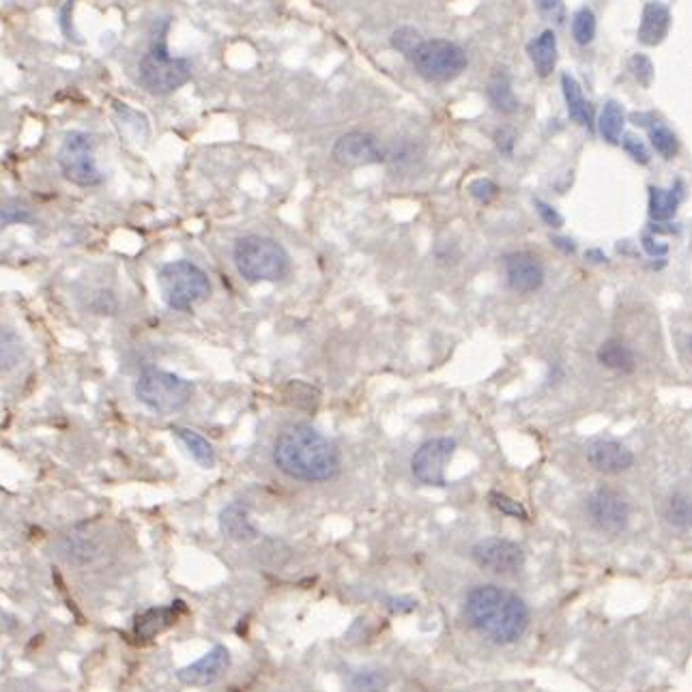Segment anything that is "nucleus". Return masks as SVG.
I'll return each instance as SVG.
<instances>
[{
    "mask_svg": "<svg viewBox=\"0 0 692 692\" xmlns=\"http://www.w3.org/2000/svg\"><path fill=\"white\" fill-rule=\"evenodd\" d=\"M469 626L495 645H510L529 626V607L514 591L493 583L473 587L465 598Z\"/></svg>",
    "mask_w": 692,
    "mask_h": 692,
    "instance_id": "nucleus-1",
    "label": "nucleus"
},
{
    "mask_svg": "<svg viewBox=\"0 0 692 692\" xmlns=\"http://www.w3.org/2000/svg\"><path fill=\"white\" fill-rule=\"evenodd\" d=\"M273 463L293 480L327 482L340 471V454L319 430L297 424L282 430L273 443Z\"/></svg>",
    "mask_w": 692,
    "mask_h": 692,
    "instance_id": "nucleus-2",
    "label": "nucleus"
},
{
    "mask_svg": "<svg viewBox=\"0 0 692 692\" xmlns=\"http://www.w3.org/2000/svg\"><path fill=\"white\" fill-rule=\"evenodd\" d=\"M168 26V20L162 28L155 26L151 46L138 63V82L151 95H170L192 80V63L168 50Z\"/></svg>",
    "mask_w": 692,
    "mask_h": 692,
    "instance_id": "nucleus-3",
    "label": "nucleus"
},
{
    "mask_svg": "<svg viewBox=\"0 0 692 692\" xmlns=\"http://www.w3.org/2000/svg\"><path fill=\"white\" fill-rule=\"evenodd\" d=\"M235 265L248 282H276L282 280L288 267V254L276 239L248 235L235 245Z\"/></svg>",
    "mask_w": 692,
    "mask_h": 692,
    "instance_id": "nucleus-4",
    "label": "nucleus"
},
{
    "mask_svg": "<svg viewBox=\"0 0 692 692\" xmlns=\"http://www.w3.org/2000/svg\"><path fill=\"white\" fill-rule=\"evenodd\" d=\"M157 286H160L166 306L177 312L192 310L211 295L209 276L190 261L164 265L157 273Z\"/></svg>",
    "mask_w": 692,
    "mask_h": 692,
    "instance_id": "nucleus-5",
    "label": "nucleus"
},
{
    "mask_svg": "<svg viewBox=\"0 0 692 692\" xmlns=\"http://www.w3.org/2000/svg\"><path fill=\"white\" fill-rule=\"evenodd\" d=\"M411 67L420 78L432 84L452 82L469 67V56L465 48H460L450 39H426L420 41L411 56Z\"/></svg>",
    "mask_w": 692,
    "mask_h": 692,
    "instance_id": "nucleus-6",
    "label": "nucleus"
},
{
    "mask_svg": "<svg viewBox=\"0 0 692 692\" xmlns=\"http://www.w3.org/2000/svg\"><path fill=\"white\" fill-rule=\"evenodd\" d=\"M134 392L136 398L147 409L170 415L190 405V400L194 396V385L172 372L149 368L138 377Z\"/></svg>",
    "mask_w": 692,
    "mask_h": 692,
    "instance_id": "nucleus-7",
    "label": "nucleus"
},
{
    "mask_svg": "<svg viewBox=\"0 0 692 692\" xmlns=\"http://www.w3.org/2000/svg\"><path fill=\"white\" fill-rule=\"evenodd\" d=\"M63 177L78 187H95L104 181L95 157V138L86 132H69L59 149Z\"/></svg>",
    "mask_w": 692,
    "mask_h": 692,
    "instance_id": "nucleus-8",
    "label": "nucleus"
},
{
    "mask_svg": "<svg viewBox=\"0 0 692 692\" xmlns=\"http://www.w3.org/2000/svg\"><path fill=\"white\" fill-rule=\"evenodd\" d=\"M331 157H334V162L342 168H364L385 162L389 153L381 138L374 134L349 132L336 140Z\"/></svg>",
    "mask_w": 692,
    "mask_h": 692,
    "instance_id": "nucleus-9",
    "label": "nucleus"
},
{
    "mask_svg": "<svg viewBox=\"0 0 692 692\" xmlns=\"http://www.w3.org/2000/svg\"><path fill=\"white\" fill-rule=\"evenodd\" d=\"M456 441L441 437L422 443L411 458V471L415 480L424 486H445V467L454 456Z\"/></svg>",
    "mask_w": 692,
    "mask_h": 692,
    "instance_id": "nucleus-10",
    "label": "nucleus"
},
{
    "mask_svg": "<svg viewBox=\"0 0 692 692\" xmlns=\"http://www.w3.org/2000/svg\"><path fill=\"white\" fill-rule=\"evenodd\" d=\"M587 516L598 531L615 536L628 525L630 503L613 488H598L587 499Z\"/></svg>",
    "mask_w": 692,
    "mask_h": 692,
    "instance_id": "nucleus-11",
    "label": "nucleus"
},
{
    "mask_svg": "<svg viewBox=\"0 0 692 692\" xmlns=\"http://www.w3.org/2000/svg\"><path fill=\"white\" fill-rule=\"evenodd\" d=\"M471 557L482 570L493 574H514L525 566L521 546L506 538H484L471 549Z\"/></svg>",
    "mask_w": 692,
    "mask_h": 692,
    "instance_id": "nucleus-12",
    "label": "nucleus"
},
{
    "mask_svg": "<svg viewBox=\"0 0 692 692\" xmlns=\"http://www.w3.org/2000/svg\"><path fill=\"white\" fill-rule=\"evenodd\" d=\"M503 265H506L508 286L514 293H521V295L536 293L544 282V267L536 254L512 252L503 258Z\"/></svg>",
    "mask_w": 692,
    "mask_h": 692,
    "instance_id": "nucleus-13",
    "label": "nucleus"
},
{
    "mask_svg": "<svg viewBox=\"0 0 692 692\" xmlns=\"http://www.w3.org/2000/svg\"><path fill=\"white\" fill-rule=\"evenodd\" d=\"M230 667V652L224 645H215L211 652H207L203 658H198L192 665L183 667L177 675L185 686L203 688L213 682H218L220 677Z\"/></svg>",
    "mask_w": 692,
    "mask_h": 692,
    "instance_id": "nucleus-14",
    "label": "nucleus"
},
{
    "mask_svg": "<svg viewBox=\"0 0 692 692\" xmlns=\"http://www.w3.org/2000/svg\"><path fill=\"white\" fill-rule=\"evenodd\" d=\"M585 456H587V463L591 467L600 473H607V475L624 473L634 463V456L626 448V445H622L619 441H613V439L591 441L587 445Z\"/></svg>",
    "mask_w": 692,
    "mask_h": 692,
    "instance_id": "nucleus-15",
    "label": "nucleus"
},
{
    "mask_svg": "<svg viewBox=\"0 0 692 692\" xmlns=\"http://www.w3.org/2000/svg\"><path fill=\"white\" fill-rule=\"evenodd\" d=\"M183 611H185L183 602H172L170 607L144 611L142 615L136 617L134 634L140 641H151L153 637H157V634H162L166 628L175 624Z\"/></svg>",
    "mask_w": 692,
    "mask_h": 692,
    "instance_id": "nucleus-16",
    "label": "nucleus"
},
{
    "mask_svg": "<svg viewBox=\"0 0 692 692\" xmlns=\"http://www.w3.org/2000/svg\"><path fill=\"white\" fill-rule=\"evenodd\" d=\"M671 26V13L662 3H647L641 16L639 26V41L645 46H658V43L667 37Z\"/></svg>",
    "mask_w": 692,
    "mask_h": 692,
    "instance_id": "nucleus-17",
    "label": "nucleus"
},
{
    "mask_svg": "<svg viewBox=\"0 0 692 692\" xmlns=\"http://www.w3.org/2000/svg\"><path fill=\"white\" fill-rule=\"evenodd\" d=\"M529 59L540 78H549L557 65V35L553 31H542L529 46Z\"/></svg>",
    "mask_w": 692,
    "mask_h": 692,
    "instance_id": "nucleus-18",
    "label": "nucleus"
},
{
    "mask_svg": "<svg viewBox=\"0 0 692 692\" xmlns=\"http://www.w3.org/2000/svg\"><path fill=\"white\" fill-rule=\"evenodd\" d=\"M220 527L230 540L248 542L256 538V527L250 521V510L243 503H230L220 514Z\"/></svg>",
    "mask_w": 692,
    "mask_h": 692,
    "instance_id": "nucleus-19",
    "label": "nucleus"
},
{
    "mask_svg": "<svg viewBox=\"0 0 692 692\" xmlns=\"http://www.w3.org/2000/svg\"><path fill=\"white\" fill-rule=\"evenodd\" d=\"M486 97L490 106L501 114H514L518 110V99L512 89V80L506 69H495V74L488 78Z\"/></svg>",
    "mask_w": 692,
    "mask_h": 692,
    "instance_id": "nucleus-20",
    "label": "nucleus"
},
{
    "mask_svg": "<svg viewBox=\"0 0 692 692\" xmlns=\"http://www.w3.org/2000/svg\"><path fill=\"white\" fill-rule=\"evenodd\" d=\"M598 362L604 368L615 370L619 374H630V372H634V368H637V359H634V353H632L630 346L624 344L622 340H615V338L607 340L600 346Z\"/></svg>",
    "mask_w": 692,
    "mask_h": 692,
    "instance_id": "nucleus-21",
    "label": "nucleus"
},
{
    "mask_svg": "<svg viewBox=\"0 0 692 692\" xmlns=\"http://www.w3.org/2000/svg\"><path fill=\"white\" fill-rule=\"evenodd\" d=\"M561 89H564V97H566V106H568L570 119L576 125H581V127H591V106L587 104V99L583 97L581 84L576 82L574 76L564 74V76H561Z\"/></svg>",
    "mask_w": 692,
    "mask_h": 692,
    "instance_id": "nucleus-22",
    "label": "nucleus"
},
{
    "mask_svg": "<svg viewBox=\"0 0 692 692\" xmlns=\"http://www.w3.org/2000/svg\"><path fill=\"white\" fill-rule=\"evenodd\" d=\"M682 203V183H677L673 190H662V187H650V215L656 222L671 220L677 207Z\"/></svg>",
    "mask_w": 692,
    "mask_h": 692,
    "instance_id": "nucleus-23",
    "label": "nucleus"
},
{
    "mask_svg": "<svg viewBox=\"0 0 692 692\" xmlns=\"http://www.w3.org/2000/svg\"><path fill=\"white\" fill-rule=\"evenodd\" d=\"M172 432H175L177 439L185 445L187 452L192 454L196 463H200L207 469H211L215 465V450L203 435H198V432H194L190 428H179V426L172 428Z\"/></svg>",
    "mask_w": 692,
    "mask_h": 692,
    "instance_id": "nucleus-24",
    "label": "nucleus"
},
{
    "mask_svg": "<svg viewBox=\"0 0 692 692\" xmlns=\"http://www.w3.org/2000/svg\"><path fill=\"white\" fill-rule=\"evenodd\" d=\"M624 123H626V117H624L622 106H619L617 102L604 104V108L600 112V121H598L600 134L604 140H607L609 144H617L619 138H622Z\"/></svg>",
    "mask_w": 692,
    "mask_h": 692,
    "instance_id": "nucleus-25",
    "label": "nucleus"
},
{
    "mask_svg": "<svg viewBox=\"0 0 692 692\" xmlns=\"http://www.w3.org/2000/svg\"><path fill=\"white\" fill-rule=\"evenodd\" d=\"M97 542L89 533H71L65 540V555L69 561H74V564H89L97 557Z\"/></svg>",
    "mask_w": 692,
    "mask_h": 692,
    "instance_id": "nucleus-26",
    "label": "nucleus"
},
{
    "mask_svg": "<svg viewBox=\"0 0 692 692\" xmlns=\"http://www.w3.org/2000/svg\"><path fill=\"white\" fill-rule=\"evenodd\" d=\"M665 518L680 529H692V495L677 493L669 497L665 506Z\"/></svg>",
    "mask_w": 692,
    "mask_h": 692,
    "instance_id": "nucleus-27",
    "label": "nucleus"
},
{
    "mask_svg": "<svg viewBox=\"0 0 692 692\" xmlns=\"http://www.w3.org/2000/svg\"><path fill=\"white\" fill-rule=\"evenodd\" d=\"M24 355V346L20 338L9 329L0 327V372H7L20 364Z\"/></svg>",
    "mask_w": 692,
    "mask_h": 692,
    "instance_id": "nucleus-28",
    "label": "nucleus"
},
{
    "mask_svg": "<svg viewBox=\"0 0 692 692\" xmlns=\"http://www.w3.org/2000/svg\"><path fill=\"white\" fill-rule=\"evenodd\" d=\"M389 686V677L383 671H357L349 680V692H383Z\"/></svg>",
    "mask_w": 692,
    "mask_h": 692,
    "instance_id": "nucleus-29",
    "label": "nucleus"
},
{
    "mask_svg": "<svg viewBox=\"0 0 692 692\" xmlns=\"http://www.w3.org/2000/svg\"><path fill=\"white\" fill-rule=\"evenodd\" d=\"M572 37L579 46H587L596 37V16L594 11L583 7L572 16Z\"/></svg>",
    "mask_w": 692,
    "mask_h": 692,
    "instance_id": "nucleus-30",
    "label": "nucleus"
},
{
    "mask_svg": "<svg viewBox=\"0 0 692 692\" xmlns=\"http://www.w3.org/2000/svg\"><path fill=\"white\" fill-rule=\"evenodd\" d=\"M650 140H652V147L665 157V160H673L677 151H680V140H677V136L671 132V129L662 123H656L650 127Z\"/></svg>",
    "mask_w": 692,
    "mask_h": 692,
    "instance_id": "nucleus-31",
    "label": "nucleus"
},
{
    "mask_svg": "<svg viewBox=\"0 0 692 692\" xmlns=\"http://www.w3.org/2000/svg\"><path fill=\"white\" fill-rule=\"evenodd\" d=\"M420 41H422V39H420V33H417L415 28H411V26H400V28H396L394 35H392V48L398 50L402 56H407V59H409L411 52H413L417 46H420Z\"/></svg>",
    "mask_w": 692,
    "mask_h": 692,
    "instance_id": "nucleus-32",
    "label": "nucleus"
},
{
    "mask_svg": "<svg viewBox=\"0 0 692 692\" xmlns=\"http://www.w3.org/2000/svg\"><path fill=\"white\" fill-rule=\"evenodd\" d=\"M488 499L503 514H508L512 518H521V521H527V518H529V514H527V510H525V506H523L521 501H516V499L503 495V493H495V490L488 495Z\"/></svg>",
    "mask_w": 692,
    "mask_h": 692,
    "instance_id": "nucleus-33",
    "label": "nucleus"
},
{
    "mask_svg": "<svg viewBox=\"0 0 692 692\" xmlns=\"http://www.w3.org/2000/svg\"><path fill=\"white\" fill-rule=\"evenodd\" d=\"M469 194L480 205H488L499 196V185L490 179H475L469 183Z\"/></svg>",
    "mask_w": 692,
    "mask_h": 692,
    "instance_id": "nucleus-34",
    "label": "nucleus"
},
{
    "mask_svg": "<svg viewBox=\"0 0 692 692\" xmlns=\"http://www.w3.org/2000/svg\"><path fill=\"white\" fill-rule=\"evenodd\" d=\"M628 67H630L632 76L637 78L639 84H643V86L652 84V80H654V65H652L650 59H647L645 54H634L632 59H630V63H628Z\"/></svg>",
    "mask_w": 692,
    "mask_h": 692,
    "instance_id": "nucleus-35",
    "label": "nucleus"
},
{
    "mask_svg": "<svg viewBox=\"0 0 692 692\" xmlns=\"http://www.w3.org/2000/svg\"><path fill=\"white\" fill-rule=\"evenodd\" d=\"M536 7L546 20H551L555 24H564L566 20L564 0H536Z\"/></svg>",
    "mask_w": 692,
    "mask_h": 692,
    "instance_id": "nucleus-36",
    "label": "nucleus"
},
{
    "mask_svg": "<svg viewBox=\"0 0 692 692\" xmlns=\"http://www.w3.org/2000/svg\"><path fill=\"white\" fill-rule=\"evenodd\" d=\"M624 149L637 164H641V166L650 164V151H647L643 140H639L637 136H626L624 138Z\"/></svg>",
    "mask_w": 692,
    "mask_h": 692,
    "instance_id": "nucleus-37",
    "label": "nucleus"
},
{
    "mask_svg": "<svg viewBox=\"0 0 692 692\" xmlns=\"http://www.w3.org/2000/svg\"><path fill=\"white\" fill-rule=\"evenodd\" d=\"M0 218H3L5 222L9 224H28V222H33V215L28 209L20 207V205H3L0 207Z\"/></svg>",
    "mask_w": 692,
    "mask_h": 692,
    "instance_id": "nucleus-38",
    "label": "nucleus"
},
{
    "mask_svg": "<svg viewBox=\"0 0 692 692\" xmlns=\"http://www.w3.org/2000/svg\"><path fill=\"white\" fill-rule=\"evenodd\" d=\"M536 209H538L540 220H542L546 226H551V228L564 226V218H561V215L557 213V209L551 207L549 203H544V200H536Z\"/></svg>",
    "mask_w": 692,
    "mask_h": 692,
    "instance_id": "nucleus-39",
    "label": "nucleus"
},
{
    "mask_svg": "<svg viewBox=\"0 0 692 692\" xmlns=\"http://www.w3.org/2000/svg\"><path fill=\"white\" fill-rule=\"evenodd\" d=\"M495 140L499 144V149L503 153H510L512 151V144H514V134L510 132V129H499V132L495 134Z\"/></svg>",
    "mask_w": 692,
    "mask_h": 692,
    "instance_id": "nucleus-40",
    "label": "nucleus"
},
{
    "mask_svg": "<svg viewBox=\"0 0 692 692\" xmlns=\"http://www.w3.org/2000/svg\"><path fill=\"white\" fill-rule=\"evenodd\" d=\"M643 248H645L647 254H652V256H662V254L667 252V245H660V243H658L654 237H650V235H645V237H643Z\"/></svg>",
    "mask_w": 692,
    "mask_h": 692,
    "instance_id": "nucleus-41",
    "label": "nucleus"
},
{
    "mask_svg": "<svg viewBox=\"0 0 692 692\" xmlns=\"http://www.w3.org/2000/svg\"><path fill=\"white\" fill-rule=\"evenodd\" d=\"M553 243L557 245L559 250H564L566 254H572L576 250V245L572 239H564V237H553Z\"/></svg>",
    "mask_w": 692,
    "mask_h": 692,
    "instance_id": "nucleus-42",
    "label": "nucleus"
},
{
    "mask_svg": "<svg viewBox=\"0 0 692 692\" xmlns=\"http://www.w3.org/2000/svg\"><path fill=\"white\" fill-rule=\"evenodd\" d=\"M587 258H591L594 263H607V256H604L600 250H589Z\"/></svg>",
    "mask_w": 692,
    "mask_h": 692,
    "instance_id": "nucleus-43",
    "label": "nucleus"
},
{
    "mask_svg": "<svg viewBox=\"0 0 692 692\" xmlns=\"http://www.w3.org/2000/svg\"><path fill=\"white\" fill-rule=\"evenodd\" d=\"M688 353H690V357H692V336L688 338Z\"/></svg>",
    "mask_w": 692,
    "mask_h": 692,
    "instance_id": "nucleus-44",
    "label": "nucleus"
}]
</instances>
